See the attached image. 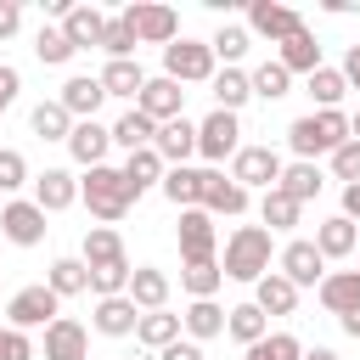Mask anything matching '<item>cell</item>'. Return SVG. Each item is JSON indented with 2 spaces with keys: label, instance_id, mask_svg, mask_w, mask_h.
Returning a JSON list of instances; mask_svg holds the SVG:
<instances>
[{
  "label": "cell",
  "instance_id": "cell-3",
  "mask_svg": "<svg viewBox=\"0 0 360 360\" xmlns=\"http://www.w3.org/2000/svg\"><path fill=\"white\" fill-rule=\"evenodd\" d=\"M225 281H259L270 270V231L264 225H236L225 236V259H219Z\"/></svg>",
  "mask_w": 360,
  "mask_h": 360
},
{
  "label": "cell",
  "instance_id": "cell-13",
  "mask_svg": "<svg viewBox=\"0 0 360 360\" xmlns=\"http://www.w3.org/2000/svg\"><path fill=\"white\" fill-rule=\"evenodd\" d=\"M0 231H6L11 248H39L51 225H45V214H39L34 202H6V208H0Z\"/></svg>",
  "mask_w": 360,
  "mask_h": 360
},
{
  "label": "cell",
  "instance_id": "cell-56",
  "mask_svg": "<svg viewBox=\"0 0 360 360\" xmlns=\"http://www.w3.org/2000/svg\"><path fill=\"white\" fill-rule=\"evenodd\" d=\"M338 326H343L349 338H360V309H349V315H338Z\"/></svg>",
  "mask_w": 360,
  "mask_h": 360
},
{
  "label": "cell",
  "instance_id": "cell-55",
  "mask_svg": "<svg viewBox=\"0 0 360 360\" xmlns=\"http://www.w3.org/2000/svg\"><path fill=\"white\" fill-rule=\"evenodd\" d=\"M343 219H360V180L343 186Z\"/></svg>",
  "mask_w": 360,
  "mask_h": 360
},
{
  "label": "cell",
  "instance_id": "cell-53",
  "mask_svg": "<svg viewBox=\"0 0 360 360\" xmlns=\"http://www.w3.org/2000/svg\"><path fill=\"white\" fill-rule=\"evenodd\" d=\"M158 360H202V343H191V338H174Z\"/></svg>",
  "mask_w": 360,
  "mask_h": 360
},
{
  "label": "cell",
  "instance_id": "cell-24",
  "mask_svg": "<svg viewBox=\"0 0 360 360\" xmlns=\"http://www.w3.org/2000/svg\"><path fill=\"white\" fill-rule=\"evenodd\" d=\"M135 321H141V309L118 292V298H96V315H90V326L101 332V338H129L135 332Z\"/></svg>",
  "mask_w": 360,
  "mask_h": 360
},
{
  "label": "cell",
  "instance_id": "cell-4",
  "mask_svg": "<svg viewBox=\"0 0 360 360\" xmlns=\"http://www.w3.org/2000/svg\"><path fill=\"white\" fill-rule=\"evenodd\" d=\"M118 17L129 22L135 45H174V39H180V17H174V6H158V0H135V6H124Z\"/></svg>",
  "mask_w": 360,
  "mask_h": 360
},
{
  "label": "cell",
  "instance_id": "cell-37",
  "mask_svg": "<svg viewBox=\"0 0 360 360\" xmlns=\"http://www.w3.org/2000/svg\"><path fill=\"white\" fill-rule=\"evenodd\" d=\"M96 79H101V90H107V96H141V84H146V73H141V62H135V56H129V62H107Z\"/></svg>",
  "mask_w": 360,
  "mask_h": 360
},
{
  "label": "cell",
  "instance_id": "cell-30",
  "mask_svg": "<svg viewBox=\"0 0 360 360\" xmlns=\"http://www.w3.org/2000/svg\"><path fill=\"white\" fill-rule=\"evenodd\" d=\"M174 338H180V315H169V309H146V315L135 321V343L152 349V354H163Z\"/></svg>",
  "mask_w": 360,
  "mask_h": 360
},
{
  "label": "cell",
  "instance_id": "cell-15",
  "mask_svg": "<svg viewBox=\"0 0 360 360\" xmlns=\"http://www.w3.org/2000/svg\"><path fill=\"white\" fill-rule=\"evenodd\" d=\"M152 152H158L169 169H186V158L197 152V124H191V118H169V124H158Z\"/></svg>",
  "mask_w": 360,
  "mask_h": 360
},
{
  "label": "cell",
  "instance_id": "cell-27",
  "mask_svg": "<svg viewBox=\"0 0 360 360\" xmlns=\"http://www.w3.org/2000/svg\"><path fill=\"white\" fill-rule=\"evenodd\" d=\"M276 62H281L287 73H315V68H321V39H315L309 28H298V34H287V39H281Z\"/></svg>",
  "mask_w": 360,
  "mask_h": 360
},
{
  "label": "cell",
  "instance_id": "cell-5",
  "mask_svg": "<svg viewBox=\"0 0 360 360\" xmlns=\"http://www.w3.org/2000/svg\"><path fill=\"white\" fill-rule=\"evenodd\" d=\"M163 79H174V84H208L214 79L208 39H174V45H163Z\"/></svg>",
  "mask_w": 360,
  "mask_h": 360
},
{
  "label": "cell",
  "instance_id": "cell-51",
  "mask_svg": "<svg viewBox=\"0 0 360 360\" xmlns=\"http://www.w3.org/2000/svg\"><path fill=\"white\" fill-rule=\"evenodd\" d=\"M17 90H22V73H17L11 62H0V112L17 101Z\"/></svg>",
  "mask_w": 360,
  "mask_h": 360
},
{
  "label": "cell",
  "instance_id": "cell-18",
  "mask_svg": "<svg viewBox=\"0 0 360 360\" xmlns=\"http://www.w3.org/2000/svg\"><path fill=\"white\" fill-rule=\"evenodd\" d=\"M107 146H112V129L96 124V118H84V124L68 129V152H73V163H84V169H101V163H107Z\"/></svg>",
  "mask_w": 360,
  "mask_h": 360
},
{
  "label": "cell",
  "instance_id": "cell-10",
  "mask_svg": "<svg viewBox=\"0 0 360 360\" xmlns=\"http://www.w3.org/2000/svg\"><path fill=\"white\" fill-rule=\"evenodd\" d=\"M304 28V17L292 11V6H281V0H253L248 6V34H259V39H270V45H281L287 34H298Z\"/></svg>",
  "mask_w": 360,
  "mask_h": 360
},
{
  "label": "cell",
  "instance_id": "cell-36",
  "mask_svg": "<svg viewBox=\"0 0 360 360\" xmlns=\"http://www.w3.org/2000/svg\"><path fill=\"white\" fill-rule=\"evenodd\" d=\"M45 287H51L56 298H79V292H90V270H84V259H56L51 276H45Z\"/></svg>",
  "mask_w": 360,
  "mask_h": 360
},
{
  "label": "cell",
  "instance_id": "cell-25",
  "mask_svg": "<svg viewBox=\"0 0 360 360\" xmlns=\"http://www.w3.org/2000/svg\"><path fill=\"white\" fill-rule=\"evenodd\" d=\"M208 90H214V107H219V112H242V107L253 101V84H248L242 68H214Z\"/></svg>",
  "mask_w": 360,
  "mask_h": 360
},
{
  "label": "cell",
  "instance_id": "cell-9",
  "mask_svg": "<svg viewBox=\"0 0 360 360\" xmlns=\"http://www.w3.org/2000/svg\"><path fill=\"white\" fill-rule=\"evenodd\" d=\"M174 242H180V259H186V264H202V259H214V242H219V231H214V214H202V208H180Z\"/></svg>",
  "mask_w": 360,
  "mask_h": 360
},
{
  "label": "cell",
  "instance_id": "cell-31",
  "mask_svg": "<svg viewBox=\"0 0 360 360\" xmlns=\"http://www.w3.org/2000/svg\"><path fill=\"white\" fill-rule=\"evenodd\" d=\"M163 174H169V163L152 152V146H141V152H129L124 158V180H129V191L141 197V191H152V186H163Z\"/></svg>",
  "mask_w": 360,
  "mask_h": 360
},
{
  "label": "cell",
  "instance_id": "cell-26",
  "mask_svg": "<svg viewBox=\"0 0 360 360\" xmlns=\"http://www.w3.org/2000/svg\"><path fill=\"white\" fill-rule=\"evenodd\" d=\"M354 242H360V231H354V219H343V214H332V219L315 225V248H321L326 264H332V259H349Z\"/></svg>",
  "mask_w": 360,
  "mask_h": 360
},
{
  "label": "cell",
  "instance_id": "cell-16",
  "mask_svg": "<svg viewBox=\"0 0 360 360\" xmlns=\"http://www.w3.org/2000/svg\"><path fill=\"white\" fill-rule=\"evenodd\" d=\"M45 360H84L90 354V332L73 321V315H56L51 326H45V349H39Z\"/></svg>",
  "mask_w": 360,
  "mask_h": 360
},
{
  "label": "cell",
  "instance_id": "cell-14",
  "mask_svg": "<svg viewBox=\"0 0 360 360\" xmlns=\"http://www.w3.org/2000/svg\"><path fill=\"white\" fill-rule=\"evenodd\" d=\"M276 264H281V276H287L292 287H321V276H326L321 248H315V242H304V236H298V242H287Z\"/></svg>",
  "mask_w": 360,
  "mask_h": 360
},
{
  "label": "cell",
  "instance_id": "cell-11",
  "mask_svg": "<svg viewBox=\"0 0 360 360\" xmlns=\"http://www.w3.org/2000/svg\"><path fill=\"white\" fill-rule=\"evenodd\" d=\"M135 107L152 118V124H169V118H186V90L174 84V79H146L141 84V96H135Z\"/></svg>",
  "mask_w": 360,
  "mask_h": 360
},
{
  "label": "cell",
  "instance_id": "cell-57",
  "mask_svg": "<svg viewBox=\"0 0 360 360\" xmlns=\"http://www.w3.org/2000/svg\"><path fill=\"white\" fill-rule=\"evenodd\" d=\"M304 360H338V349H304Z\"/></svg>",
  "mask_w": 360,
  "mask_h": 360
},
{
  "label": "cell",
  "instance_id": "cell-19",
  "mask_svg": "<svg viewBox=\"0 0 360 360\" xmlns=\"http://www.w3.org/2000/svg\"><path fill=\"white\" fill-rule=\"evenodd\" d=\"M73 202H79V180H73L68 169L34 174V208H39V214H62V208H73Z\"/></svg>",
  "mask_w": 360,
  "mask_h": 360
},
{
  "label": "cell",
  "instance_id": "cell-35",
  "mask_svg": "<svg viewBox=\"0 0 360 360\" xmlns=\"http://www.w3.org/2000/svg\"><path fill=\"white\" fill-rule=\"evenodd\" d=\"M163 197L174 208H202V169H169L163 174Z\"/></svg>",
  "mask_w": 360,
  "mask_h": 360
},
{
  "label": "cell",
  "instance_id": "cell-29",
  "mask_svg": "<svg viewBox=\"0 0 360 360\" xmlns=\"http://www.w3.org/2000/svg\"><path fill=\"white\" fill-rule=\"evenodd\" d=\"M225 332H231L242 349H253V343L270 332V315H264L253 298H248V304H231V309H225Z\"/></svg>",
  "mask_w": 360,
  "mask_h": 360
},
{
  "label": "cell",
  "instance_id": "cell-47",
  "mask_svg": "<svg viewBox=\"0 0 360 360\" xmlns=\"http://www.w3.org/2000/svg\"><path fill=\"white\" fill-rule=\"evenodd\" d=\"M101 51H107L112 62H129V56H135V34H129V22H124V17H107V34H101Z\"/></svg>",
  "mask_w": 360,
  "mask_h": 360
},
{
  "label": "cell",
  "instance_id": "cell-20",
  "mask_svg": "<svg viewBox=\"0 0 360 360\" xmlns=\"http://www.w3.org/2000/svg\"><path fill=\"white\" fill-rule=\"evenodd\" d=\"M124 298H129L141 315H146V309H163V304H169V276H163L158 264H135V270H129Z\"/></svg>",
  "mask_w": 360,
  "mask_h": 360
},
{
  "label": "cell",
  "instance_id": "cell-59",
  "mask_svg": "<svg viewBox=\"0 0 360 360\" xmlns=\"http://www.w3.org/2000/svg\"><path fill=\"white\" fill-rule=\"evenodd\" d=\"M354 253H360V242H354Z\"/></svg>",
  "mask_w": 360,
  "mask_h": 360
},
{
  "label": "cell",
  "instance_id": "cell-32",
  "mask_svg": "<svg viewBox=\"0 0 360 360\" xmlns=\"http://www.w3.org/2000/svg\"><path fill=\"white\" fill-rule=\"evenodd\" d=\"M321 186H326V180H321V169H315V163H281L276 191H287L298 208H304V202H315V197H321Z\"/></svg>",
  "mask_w": 360,
  "mask_h": 360
},
{
  "label": "cell",
  "instance_id": "cell-23",
  "mask_svg": "<svg viewBox=\"0 0 360 360\" xmlns=\"http://www.w3.org/2000/svg\"><path fill=\"white\" fill-rule=\"evenodd\" d=\"M253 304H259L264 315H292V309H298V287H292L281 270H264V276L253 281Z\"/></svg>",
  "mask_w": 360,
  "mask_h": 360
},
{
  "label": "cell",
  "instance_id": "cell-2",
  "mask_svg": "<svg viewBox=\"0 0 360 360\" xmlns=\"http://www.w3.org/2000/svg\"><path fill=\"white\" fill-rule=\"evenodd\" d=\"M79 202H84L101 225H118V219L135 208V191H129L124 169L101 163V169H84V180H79Z\"/></svg>",
  "mask_w": 360,
  "mask_h": 360
},
{
  "label": "cell",
  "instance_id": "cell-22",
  "mask_svg": "<svg viewBox=\"0 0 360 360\" xmlns=\"http://www.w3.org/2000/svg\"><path fill=\"white\" fill-rule=\"evenodd\" d=\"M315 298H321L332 315L360 309V270H326V276H321V287H315Z\"/></svg>",
  "mask_w": 360,
  "mask_h": 360
},
{
  "label": "cell",
  "instance_id": "cell-21",
  "mask_svg": "<svg viewBox=\"0 0 360 360\" xmlns=\"http://www.w3.org/2000/svg\"><path fill=\"white\" fill-rule=\"evenodd\" d=\"M62 34H68L73 51H90V45H101V34H107V11H101V6H68Z\"/></svg>",
  "mask_w": 360,
  "mask_h": 360
},
{
  "label": "cell",
  "instance_id": "cell-46",
  "mask_svg": "<svg viewBox=\"0 0 360 360\" xmlns=\"http://www.w3.org/2000/svg\"><path fill=\"white\" fill-rule=\"evenodd\" d=\"M129 287V259H118V264H96L90 270V292L96 298H118Z\"/></svg>",
  "mask_w": 360,
  "mask_h": 360
},
{
  "label": "cell",
  "instance_id": "cell-43",
  "mask_svg": "<svg viewBox=\"0 0 360 360\" xmlns=\"http://www.w3.org/2000/svg\"><path fill=\"white\" fill-rule=\"evenodd\" d=\"M343 90H349V84H343V73H338V68H326V62H321V68L309 73V96H315V112H332V107L343 101Z\"/></svg>",
  "mask_w": 360,
  "mask_h": 360
},
{
  "label": "cell",
  "instance_id": "cell-38",
  "mask_svg": "<svg viewBox=\"0 0 360 360\" xmlns=\"http://www.w3.org/2000/svg\"><path fill=\"white\" fill-rule=\"evenodd\" d=\"M298 214H304V208H298L287 191H276V186L259 197V219H264V231H292V225H298Z\"/></svg>",
  "mask_w": 360,
  "mask_h": 360
},
{
  "label": "cell",
  "instance_id": "cell-54",
  "mask_svg": "<svg viewBox=\"0 0 360 360\" xmlns=\"http://www.w3.org/2000/svg\"><path fill=\"white\" fill-rule=\"evenodd\" d=\"M338 73H343V84H349V90H360V45H349V56H343V68H338Z\"/></svg>",
  "mask_w": 360,
  "mask_h": 360
},
{
  "label": "cell",
  "instance_id": "cell-8",
  "mask_svg": "<svg viewBox=\"0 0 360 360\" xmlns=\"http://www.w3.org/2000/svg\"><path fill=\"white\" fill-rule=\"evenodd\" d=\"M231 180L242 186V191H270L276 180H281V152L276 146H242L236 158H231Z\"/></svg>",
  "mask_w": 360,
  "mask_h": 360
},
{
  "label": "cell",
  "instance_id": "cell-39",
  "mask_svg": "<svg viewBox=\"0 0 360 360\" xmlns=\"http://www.w3.org/2000/svg\"><path fill=\"white\" fill-rule=\"evenodd\" d=\"M248 45H253V34L242 28V22H225L214 39H208V51H214V62H225V68H236L242 56H248Z\"/></svg>",
  "mask_w": 360,
  "mask_h": 360
},
{
  "label": "cell",
  "instance_id": "cell-42",
  "mask_svg": "<svg viewBox=\"0 0 360 360\" xmlns=\"http://www.w3.org/2000/svg\"><path fill=\"white\" fill-rule=\"evenodd\" d=\"M248 84H253V96H264V101H281V96L292 90V73H287L281 62H259V68L248 73Z\"/></svg>",
  "mask_w": 360,
  "mask_h": 360
},
{
  "label": "cell",
  "instance_id": "cell-58",
  "mask_svg": "<svg viewBox=\"0 0 360 360\" xmlns=\"http://www.w3.org/2000/svg\"><path fill=\"white\" fill-rule=\"evenodd\" d=\"M349 141H360V112H354V118H349Z\"/></svg>",
  "mask_w": 360,
  "mask_h": 360
},
{
  "label": "cell",
  "instance_id": "cell-40",
  "mask_svg": "<svg viewBox=\"0 0 360 360\" xmlns=\"http://www.w3.org/2000/svg\"><path fill=\"white\" fill-rule=\"evenodd\" d=\"M28 129H34L39 141H68L73 118H68V107H62V101H39V107H34V118H28Z\"/></svg>",
  "mask_w": 360,
  "mask_h": 360
},
{
  "label": "cell",
  "instance_id": "cell-48",
  "mask_svg": "<svg viewBox=\"0 0 360 360\" xmlns=\"http://www.w3.org/2000/svg\"><path fill=\"white\" fill-rule=\"evenodd\" d=\"M17 186H28V158L17 146H0V191H17Z\"/></svg>",
  "mask_w": 360,
  "mask_h": 360
},
{
  "label": "cell",
  "instance_id": "cell-44",
  "mask_svg": "<svg viewBox=\"0 0 360 360\" xmlns=\"http://www.w3.org/2000/svg\"><path fill=\"white\" fill-rule=\"evenodd\" d=\"M248 360H304V343H298L292 332H264V338L248 349Z\"/></svg>",
  "mask_w": 360,
  "mask_h": 360
},
{
  "label": "cell",
  "instance_id": "cell-33",
  "mask_svg": "<svg viewBox=\"0 0 360 360\" xmlns=\"http://www.w3.org/2000/svg\"><path fill=\"white\" fill-rule=\"evenodd\" d=\"M118 259H124V236H118L112 225H90V231H84V270L118 264Z\"/></svg>",
  "mask_w": 360,
  "mask_h": 360
},
{
  "label": "cell",
  "instance_id": "cell-12",
  "mask_svg": "<svg viewBox=\"0 0 360 360\" xmlns=\"http://www.w3.org/2000/svg\"><path fill=\"white\" fill-rule=\"evenodd\" d=\"M202 214L236 219V214H248V191H242L225 169H202Z\"/></svg>",
  "mask_w": 360,
  "mask_h": 360
},
{
  "label": "cell",
  "instance_id": "cell-6",
  "mask_svg": "<svg viewBox=\"0 0 360 360\" xmlns=\"http://www.w3.org/2000/svg\"><path fill=\"white\" fill-rule=\"evenodd\" d=\"M56 309H62V298L39 281V287H22V292H11L6 298V321H11V332H34V326H51L56 321Z\"/></svg>",
  "mask_w": 360,
  "mask_h": 360
},
{
  "label": "cell",
  "instance_id": "cell-41",
  "mask_svg": "<svg viewBox=\"0 0 360 360\" xmlns=\"http://www.w3.org/2000/svg\"><path fill=\"white\" fill-rule=\"evenodd\" d=\"M180 287H186L191 298H214V292L225 287V270H219V259H202V264H186V270H180Z\"/></svg>",
  "mask_w": 360,
  "mask_h": 360
},
{
  "label": "cell",
  "instance_id": "cell-1",
  "mask_svg": "<svg viewBox=\"0 0 360 360\" xmlns=\"http://www.w3.org/2000/svg\"><path fill=\"white\" fill-rule=\"evenodd\" d=\"M343 141H349V112H338V107L332 112H304V118L287 124V146L298 152V163H315L321 152L332 158Z\"/></svg>",
  "mask_w": 360,
  "mask_h": 360
},
{
  "label": "cell",
  "instance_id": "cell-34",
  "mask_svg": "<svg viewBox=\"0 0 360 360\" xmlns=\"http://www.w3.org/2000/svg\"><path fill=\"white\" fill-rule=\"evenodd\" d=\"M152 135H158V124H152L141 107H129V112L112 124V146H124V152H141V146H152Z\"/></svg>",
  "mask_w": 360,
  "mask_h": 360
},
{
  "label": "cell",
  "instance_id": "cell-49",
  "mask_svg": "<svg viewBox=\"0 0 360 360\" xmlns=\"http://www.w3.org/2000/svg\"><path fill=\"white\" fill-rule=\"evenodd\" d=\"M332 174H338L343 186H354V180H360V141H343V146L332 152Z\"/></svg>",
  "mask_w": 360,
  "mask_h": 360
},
{
  "label": "cell",
  "instance_id": "cell-50",
  "mask_svg": "<svg viewBox=\"0 0 360 360\" xmlns=\"http://www.w3.org/2000/svg\"><path fill=\"white\" fill-rule=\"evenodd\" d=\"M0 360H34V343H28V332H0Z\"/></svg>",
  "mask_w": 360,
  "mask_h": 360
},
{
  "label": "cell",
  "instance_id": "cell-45",
  "mask_svg": "<svg viewBox=\"0 0 360 360\" xmlns=\"http://www.w3.org/2000/svg\"><path fill=\"white\" fill-rule=\"evenodd\" d=\"M34 56H39L45 68H62V62H73L79 51L68 45V34H62V28H39V34H34Z\"/></svg>",
  "mask_w": 360,
  "mask_h": 360
},
{
  "label": "cell",
  "instance_id": "cell-17",
  "mask_svg": "<svg viewBox=\"0 0 360 360\" xmlns=\"http://www.w3.org/2000/svg\"><path fill=\"white\" fill-rule=\"evenodd\" d=\"M56 101L68 107V118H73V124H84V118H96V112H101L107 90H101V79H96V73H73V79L62 84V96H56Z\"/></svg>",
  "mask_w": 360,
  "mask_h": 360
},
{
  "label": "cell",
  "instance_id": "cell-52",
  "mask_svg": "<svg viewBox=\"0 0 360 360\" xmlns=\"http://www.w3.org/2000/svg\"><path fill=\"white\" fill-rule=\"evenodd\" d=\"M17 28H22V6L17 0H0V39H11Z\"/></svg>",
  "mask_w": 360,
  "mask_h": 360
},
{
  "label": "cell",
  "instance_id": "cell-7",
  "mask_svg": "<svg viewBox=\"0 0 360 360\" xmlns=\"http://www.w3.org/2000/svg\"><path fill=\"white\" fill-rule=\"evenodd\" d=\"M242 152V124H236V112H208L202 124H197V158H208V163H225V158H236Z\"/></svg>",
  "mask_w": 360,
  "mask_h": 360
},
{
  "label": "cell",
  "instance_id": "cell-28",
  "mask_svg": "<svg viewBox=\"0 0 360 360\" xmlns=\"http://www.w3.org/2000/svg\"><path fill=\"white\" fill-rule=\"evenodd\" d=\"M180 332H186L191 343H208V338L225 332V309H219L214 298H191V309L180 315Z\"/></svg>",
  "mask_w": 360,
  "mask_h": 360
}]
</instances>
